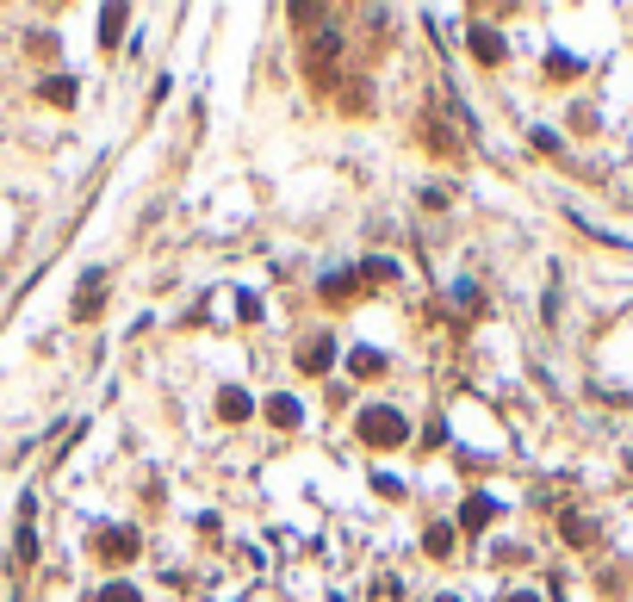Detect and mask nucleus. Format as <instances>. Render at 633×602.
<instances>
[{
  "mask_svg": "<svg viewBox=\"0 0 633 602\" xmlns=\"http://www.w3.org/2000/svg\"><path fill=\"white\" fill-rule=\"evenodd\" d=\"M361 441H367V447H404V441H410L404 410H385V404L361 410Z\"/></svg>",
  "mask_w": 633,
  "mask_h": 602,
  "instance_id": "nucleus-1",
  "label": "nucleus"
},
{
  "mask_svg": "<svg viewBox=\"0 0 633 602\" xmlns=\"http://www.w3.org/2000/svg\"><path fill=\"white\" fill-rule=\"evenodd\" d=\"M329 361H336V342H329V330H317V336L298 348V366H304V372H329Z\"/></svg>",
  "mask_w": 633,
  "mask_h": 602,
  "instance_id": "nucleus-2",
  "label": "nucleus"
},
{
  "mask_svg": "<svg viewBox=\"0 0 633 602\" xmlns=\"http://www.w3.org/2000/svg\"><path fill=\"white\" fill-rule=\"evenodd\" d=\"M249 391H243V385H224V391H218V416H224V422H249Z\"/></svg>",
  "mask_w": 633,
  "mask_h": 602,
  "instance_id": "nucleus-3",
  "label": "nucleus"
},
{
  "mask_svg": "<svg viewBox=\"0 0 633 602\" xmlns=\"http://www.w3.org/2000/svg\"><path fill=\"white\" fill-rule=\"evenodd\" d=\"M94 553H100V559H130V553H137V534H130V528H119V534H94Z\"/></svg>",
  "mask_w": 633,
  "mask_h": 602,
  "instance_id": "nucleus-4",
  "label": "nucleus"
},
{
  "mask_svg": "<svg viewBox=\"0 0 633 602\" xmlns=\"http://www.w3.org/2000/svg\"><path fill=\"white\" fill-rule=\"evenodd\" d=\"M100 280H106V273H87V286H81V298H75V317H81V323L106 305V286H100Z\"/></svg>",
  "mask_w": 633,
  "mask_h": 602,
  "instance_id": "nucleus-5",
  "label": "nucleus"
},
{
  "mask_svg": "<svg viewBox=\"0 0 633 602\" xmlns=\"http://www.w3.org/2000/svg\"><path fill=\"white\" fill-rule=\"evenodd\" d=\"M298 416H304V410H298V397H273V404H267V422H273V429H292Z\"/></svg>",
  "mask_w": 633,
  "mask_h": 602,
  "instance_id": "nucleus-6",
  "label": "nucleus"
},
{
  "mask_svg": "<svg viewBox=\"0 0 633 602\" xmlns=\"http://www.w3.org/2000/svg\"><path fill=\"white\" fill-rule=\"evenodd\" d=\"M472 50H479L485 63H497V56H504V38H491V31L479 25V31H472Z\"/></svg>",
  "mask_w": 633,
  "mask_h": 602,
  "instance_id": "nucleus-7",
  "label": "nucleus"
},
{
  "mask_svg": "<svg viewBox=\"0 0 633 602\" xmlns=\"http://www.w3.org/2000/svg\"><path fill=\"white\" fill-rule=\"evenodd\" d=\"M460 522H466V528H479V522H491V497H472V503L460 509Z\"/></svg>",
  "mask_w": 633,
  "mask_h": 602,
  "instance_id": "nucleus-8",
  "label": "nucleus"
},
{
  "mask_svg": "<svg viewBox=\"0 0 633 602\" xmlns=\"http://www.w3.org/2000/svg\"><path fill=\"white\" fill-rule=\"evenodd\" d=\"M44 100H56V106H69V100H75V88H69V81H44Z\"/></svg>",
  "mask_w": 633,
  "mask_h": 602,
  "instance_id": "nucleus-9",
  "label": "nucleus"
},
{
  "mask_svg": "<svg viewBox=\"0 0 633 602\" xmlns=\"http://www.w3.org/2000/svg\"><path fill=\"white\" fill-rule=\"evenodd\" d=\"M379 366H385V361L373 355V348H361V355H354V372H379Z\"/></svg>",
  "mask_w": 633,
  "mask_h": 602,
  "instance_id": "nucleus-10",
  "label": "nucleus"
},
{
  "mask_svg": "<svg viewBox=\"0 0 633 602\" xmlns=\"http://www.w3.org/2000/svg\"><path fill=\"white\" fill-rule=\"evenodd\" d=\"M100 602H137V590H130V584H106V597Z\"/></svg>",
  "mask_w": 633,
  "mask_h": 602,
  "instance_id": "nucleus-11",
  "label": "nucleus"
},
{
  "mask_svg": "<svg viewBox=\"0 0 633 602\" xmlns=\"http://www.w3.org/2000/svg\"><path fill=\"white\" fill-rule=\"evenodd\" d=\"M509 602H540V597H509Z\"/></svg>",
  "mask_w": 633,
  "mask_h": 602,
  "instance_id": "nucleus-12",
  "label": "nucleus"
},
{
  "mask_svg": "<svg viewBox=\"0 0 633 602\" xmlns=\"http://www.w3.org/2000/svg\"><path fill=\"white\" fill-rule=\"evenodd\" d=\"M441 602H460V597H441Z\"/></svg>",
  "mask_w": 633,
  "mask_h": 602,
  "instance_id": "nucleus-13",
  "label": "nucleus"
}]
</instances>
